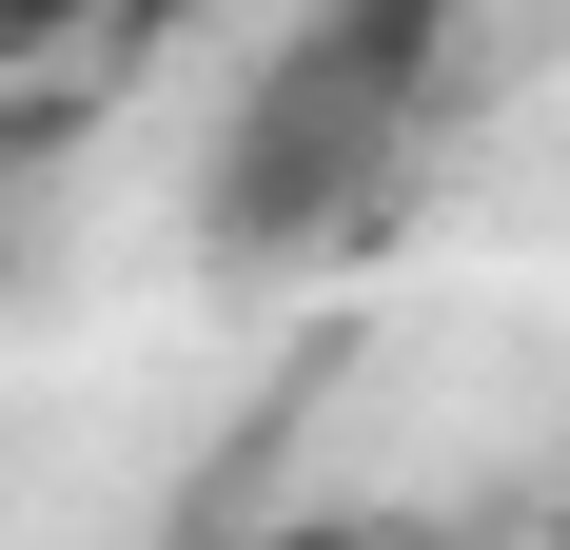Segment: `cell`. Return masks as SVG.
Instances as JSON below:
<instances>
[{
  "instance_id": "cell-1",
  "label": "cell",
  "mask_w": 570,
  "mask_h": 550,
  "mask_svg": "<svg viewBox=\"0 0 570 550\" xmlns=\"http://www.w3.org/2000/svg\"><path fill=\"white\" fill-rule=\"evenodd\" d=\"M453 40H472V0H295L236 79L217 158H197V256L295 275L335 236H374L413 138L453 118Z\"/></svg>"
},
{
  "instance_id": "cell-2",
  "label": "cell",
  "mask_w": 570,
  "mask_h": 550,
  "mask_svg": "<svg viewBox=\"0 0 570 550\" xmlns=\"http://www.w3.org/2000/svg\"><path fill=\"white\" fill-rule=\"evenodd\" d=\"M158 0H0V99H79Z\"/></svg>"
},
{
  "instance_id": "cell-3",
  "label": "cell",
  "mask_w": 570,
  "mask_h": 550,
  "mask_svg": "<svg viewBox=\"0 0 570 550\" xmlns=\"http://www.w3.org/2000/svg\"><path fill=\"white\" fill-rule=\"evenodd\" d=\"M59 118H79V99H0V197L40 177V138H59Z\"/></svg>"
},
{
  "instance_id": "cell-4",
  "label": "cell",
  "mask_w": 570,
  "mask_h": 550,
  "mask_svg": "<svg viewBox=\"0 0 570 550\" xmlns=\"http://www.w3.org/2000/svg\"><path fill=\"white\" fill-rule=\"evenodd\" d=\"M256 550H394V531H354V511H295V531H256Z\"/></svg>"
},
{
  "instance_id": "cell-5",
  "label": "cell",
  "mask_w": 570,
  "mask_h": 550,
  "mask_svg": "<svg viewBox=\"0 0 570 550\" xmlns=\"http://www.w3.org/2000/svg\"><path fill=\"white\" fill-rule=\"evenodd\" d=\"M551 550H570V531H551Z\"/></svg>"
}]
</instances>
